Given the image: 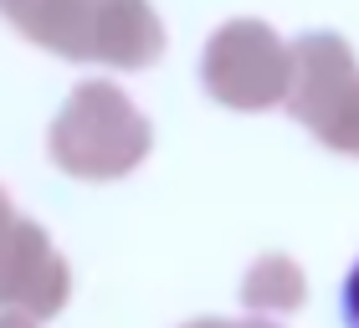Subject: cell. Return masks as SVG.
<instances>
[{"instance_id": "cell-1", "label": "cell", "mask_w": 359, "mask_h": 328, "mask_svg": "<svg viewBox=\"0 0 359 328\" xmlns=\"http://www.w3.org/2000/svg\"><path fill=\"white\" fill-rule=\"evenodd\" d=\"M344 318H349V323H359V267L344 277Z\"/></svg>"}]
</instances>
